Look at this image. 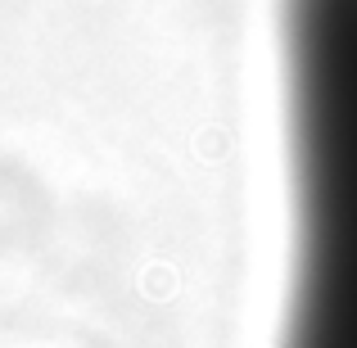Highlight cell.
<instances>
[{
    "instance_id": "6da1fadb",
    "label": "cell",
    "mask_w": 357,
    "mask_h": 348,
    "mask_svg": "<svg viewBox=\"0 0 357 348\" xmlns=\"http://www.w3.org/2000/svg\"><path fill=\"white\" fill-rule=\"evenodd\" d=\"M298 267L280 348H357V0H280Z\"/></svg>"
}]
</instances>
